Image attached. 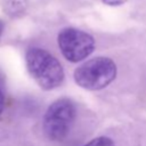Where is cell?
<instances>
[{"label": "cell", "instance_id": "1", "mask_svg": "<svg viewBox=\"0 0 146 146\" xmlns=\"http://www.w3.org/2000/svg\"><path fill=\"white\" fill-rule=\"evenodd\" d=\"M26 67L33 80L44 90L57 88L64 80V70L59 60L49 51L33 47L25 55Z\"/></svg>", "mask_w": 146, "mask_h": 146}, {"label": "cell", "instance_id": "2", "mask_svg": "<svg viewBox=\"0 0 146 146\" xmlns=\"http://www.w3.org/2000/svg\"><path fill=\"white\" fill-rule=\"evenodd\" d=\"M76 108L68 98L55 100L46 111L42 121V129L47 138L55 141L64 140L75 121Z\"/></svg>", "mask_w": 146, "mask_h": 146}, {"label": "cell", "instance_id": "3", "mask_svg": "<svg viewBox=\"0 0 146 146\" xmlns=\"http://www.w3.org/2000/svg\"><path fill=\"white\" fill-rule=\"evenodd\" d=\"M116 64L108 57H95L81 64L74 71L78 86L88 90H99L107 87L116 78Z\"/></svg>", "mask_w": 146, "mask_h": 146}, {"label": "cell", "instance_id": "4", "mask_svg": "<svg viewBox=\"0 0 146 146\" xmlns=\"http://www.w3.org/2000/svg\"><path fill=\"white\" fill-rule=\"evenodd\" d=\"M57 42L62 55L72 63L86 59L95 50V39L75 27L63 29L58 33Z\"/></svg>", "mask_w": 146, "mask_h": 146}, {"label": "cell", "instance_id": "5", "mask_svg": "<svg viewBox=\"0 0 146 146\" xmlns=\"http://www.w3.org/2000/svg\"><path fill=\"white\" fill-rule=\"evenodd\" d=\"M27 3H29V0H3L2 6L7 15L11 17H16L24 14L27 7Z\"/></svg>", "mask_w": 146, "mask_h": 146}, {"label": "cell", "instance_id": "6", "mask_svg": "<svg viewBox=\"0 0 146 146\" xmlns=\"http://www.w3.org/2000/svg\"><path fill=\"white\" fill-rule=\"evenodd\" d=\"M84 146H115V144L111 138L100 136V137H97V138L90 140Z\"/></svg>", "mask_w": 146, "mask_h": 146}, {"label": "cell", "instance_id": "7", "mask_svg": "<svg viewBox=\"0 0 146 146\" xmlns=\"http://www.w3.org/2000/svg\"><path fill=\"white\" fill-rule=\"evenodd\" d=\"M103 3L111 6V7H117V6H122L123 3L127 2V0H102Z\"/></svg>", "mask_w": 146, "mask_h": 146}, {"label": "cell", "instance_id": "8", "mask_svg": "<svg viewBox=\"0 0 146 146\" xmlns=\"http://www.w3.org/2000/svg\"><path fill=\"white\" fill-rule=\"evenodd\" d=\"M5 95H3V92H2V90L0 89V115L2 114V112H3V110H5Z\"/></svg>", "mask_w": 146, "mask_h": 146}, {"label": "cell", "instance_id": "9", "mask_svg": "<svg viewBox=\"0 0 146 146\" xmlns=\"http://www.w3.org/2000/svg\"><path fill=\"white\" fill-rule=\"evenodd\" d=\"M3 27H5V25H3V23H2V21H0V35H1V33H2V31H3Z\"/></svg>", "mask_w": 146, "mask_h": 146}]
</instances>
